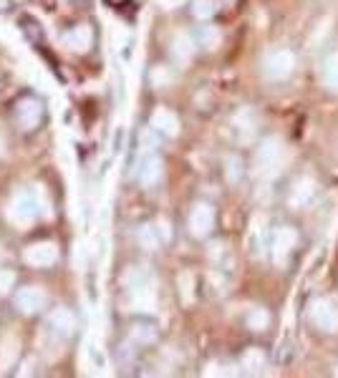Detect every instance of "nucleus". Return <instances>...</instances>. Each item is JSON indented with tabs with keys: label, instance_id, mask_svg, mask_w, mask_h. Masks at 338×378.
<instances>
[{
	"label": "nucleus",
	"instance_id": "f257e3e1",
	"mask_svg": "<svg viewBox=\"0 0 338 378\" xmlns=\"http://www.w3.org/2000/svg\"><path fill=\"white\" fill-rule=\"evenodd\" d=\"M41 212H43L41 192L36 187H25L10 199L6 214L13 225H30V222H36Z\"/></svg>",
	"mask_w": 338,
	"mask_h": 378
},
{
	"label": "nucleus",
	"instance_id": "f03ea898",
	"mask_svg": "<svg viewBox=\"0 0 338 378\" xmlns=\"http://www.w3.org/2000/svg\"><path fill=\"white\" fill-rule=\"evenodd\" d=\"M283 159H286V151H283V144L278 139H268L257 146L255 151V174L257 177H273L278 174V169L283 166Z\"/></svg>",
	"mask_w": 338,
	"mask_h": 378
},
{
	"label": "nucleus",
	"instance_id": "7ed1b4c3",
	"mask_svg": "<svg viewBox=\"0 0 338 378\" xmlns=\"http://www.w3.org/2000/svg\"><path fill=\"white\" fill-rule=\"evenodd\" d=\"M310 320L316 323V328L326 333L338 331V302L333 298H321L313 302L310 308Z\"/></svg>",
	"mask_w": 338,
	"mask_h": 378
},
{
	"label": "nucleus",
	"instance_id": "20e7f679",
	"mask_svg": "<svg viewBox=\"0 0 338 378\" xmlns=\"http://www.w3.org/2000/svg\"><path fill=\"white\" fill-rule=\"evenodd\" d=\"M41 119H43V106H41V101H36V98H21L18 104H15V121H18V126L23 129V131H33V129L41 124Z\"/></svg>",
	"mask_w": 338,
	"mask_h": 378
},
{
	"label": "nucleus",
	"instance_id": "39448f33",
	"mask_svg": "<svg viewBox=\"0 0 338 378\" xmlns=\"http://www.w3.org/2000/svg\"><path fill=\"white\" fill-rule=\"evenodd\" d=\"M293 68H295V56L291 51H286V48L271 53L268 60H265V74L271 76V78H275V81L288 78V76L293 74Z\"/></svg>",
	"mask_w": 338,
	"mask_h": 378
},
{
	"label": "nucleus",
	"instance_id": "423d86ee",
	"mask_svg": "<svg viewBox=\"0 0 338 378\" xmlns=\"http://www.w3.org/2000/svg\"><path fill=\"white\" fill-rule=\"evenodd\" d=\"M45 300H48V295H45L43 287L30 285L18 290V295H15V308L21 310V313H25V315H33V313L45 308Z\"/></svg>",
	"mask_w": 338,
	"mask_h": 378
},
{
	"label": "nucleus",
	"instance_id": "0eeeda50",
	"mask_svg": "<svg viewBox=\"0 0 338 378\" xmlns=\"http://www.w3.org/2000/svg\"><path fill=\"white\" fill-rule=\"evenodd\" d=\"M23 260L33 267H48L59 260V247L53 242H36L23 252Z\"/></svg>",
	"mask_w": 338,
	"mask_h": 378
},
{
	"label": "nucleus",
	"instance_id": "6e6552de",
	"mask_svg": "<svg viewBox=\"0 0 338 378\" xmlns=\"http://www.w3.org/2000/svg\"><path fill=\"white\" fill-rule=\"evenodd\" d=\"M295 230L291 227H278L275 234H273V257H275V263H286L288 255H291V249L295 247Z\"/></svg>",
	"mask_w": 338,
	"mask_h": 378
},
{
	"label": "nucleus",
	"instance_id": "1a4fd4ad",
	"mask_svg": "<svg viewBox=\"0 0 338 378\" xmlns=\"http://www.w3.org/2000/svg\"><path fill=\"white\" fill-rule=\"evenodd\" d=\"M212 225H215V212H212V207L197 204L195 210H192V214H189V230H192V234L204 237V234L212 230Z\"/></svg>",
	"mask_w": 338,
	"mask_h": 378
},
{
	"label": "nucleus",
	"instance_id": "9d476101",
	"mask_svg": "<svg viewBox=\"0 0 338 378\" xmlns=\"http://www.w3.org/2000/svg\"><path fill=\"white\" fill-rule=\"evenodd\" d=\"M63 43L71 48V51H89L91 43H94V30L89 25H74V28L68 30L66 36H63Z\"/></svg>",
	"mask_w": 338,
	"mask_h": 378
},
{
	"label": "nucleus",
	"instance_id": "9b49d317",
	"mask_svg": "<svg viewBox=\"0 0 338 378\" xmlns=\"http://www.w3.org/2000/svg\"><path fill=\"white\" fill-rule=\"evenodd\" d=\"M48 325H51L56 333L68 335V333H74L76 328V318L68 308H53L51 313H48Z\"/></svg>",
	"mask_w": 338,
	"mask_h": 378
},
{
	"label": "nucleus",
	"instance_id": "f8f14e48",
	"mask_svg": "<svg viewBox=\"0 0 338 378\" xmlns=\"http://www.w3.org/2000/svg\"><path fill=\"white\" fill-rule=\"evenodd\" d=\"M151 129H157L159 134H165V136H177L180 121H177V116H174L172 111L159 109V111H154V116H151Z\"/></svg>",
	"mask_w": 338,
	"mask_h": 378
},
{
	"label": "nucleus",
	"instance_id": "ddd939ff",
	"mask_svg": "<svg viewBox=\"0 0 338 378\" xmlns=\"http://www.w3.org/2000/svg\"><path fill=\"white\" fill-rule=\"evenodd\" d=\"M162 172H165V166H162V159L159 157H147L142 162V169H139V179H142V184H147V187H154L159 179H162Z\"/></svg>",
	"mask_w": 338,
	"mask_h": 378
},
{
	"label": "nucleus",
	"instance_id": "4468645a",
	"mask_svg": "<svg viewBox=\"0 0 338 378\" xmlns=\"http://www.w3.org/2000/svg\"><path fill=\"white\" fill-rule=\"evenodd\" d=\"M324 83L331 91H338V53L328 56V60H326V66H324Z\"/></svg>",
	"mask_w": 338,
	"mask_h": 378
},
{
	"label": "nucleus",
	"instance_id": "2eb2a0df",
	"mask_svg": "<svg viewBox=\"0 0 338 378\" xmlns=\"http://www.w3.org/2000/svg\"><path fill=\"white\" fill-rule=\"evenodd\" d=\"M313 187H316V184H313L310 179H301L298 181V187L293 189V194H291V202L293 204H306L310 197H313Z\"/></svg>",
	"mask_w": 338,
	"mask_h": 378
},
{
	"label": "nucleus",
	"instance_id": "dca6fc26",
	"mask_svg": "<svg viewBox=\"0 0 338 378\" xmlns=\"http://www.w3.org/2000/svg\"><path fill=\"white\" fill-rule=\"evenodd\" d=\"M248 325L250 328H253V331H263L265 325H268V313H265V310H253V313H250V318H248Z\"/></svg>",
	"mask_w": 338,
	"mask_h": 378
},
{
	"label": "nucleus",
	"instance_id": "f3484780",
	"mask_svg": "<svg viewBox=\"0 0 338 378\" xmlns=\"http://www.w3.org/2000/svg\"><path fill=\"white\" fill-rule=\"evenodd\" d=\"M192 10H195L197 18H210L215 13V5H212V0H197Z\"/></svg>",
	"mask_w": 338,
	"mask_h": 378
},
{
	"label": "nucleus",
	"instance_id": "a211bd4d",
	"mask_svg": "<svg viewBox=\"0 0 338 378\" xmlns=\"http://www.w3.org/2000/svg\"><path fill=\"white\" fill-rule=\"evenodd\" d=\"M245 368H250V370H255V368H260L263 366V353H257V351H250V353H245Z\"/></svg>",
	"mask_w": 338,
	"mask_h": 378
},
{
	"label": "nucleus",
	"instance_id": "6ab92c4d",
	"mask_svg": "<svg viewBox=\"0 0 338 378\" xmlns=\"http://www.w3.org/2000/svg\"><path fill=\"white\" fill-rule=\"evenodd\" d=\"M200 36L204 38V45H207V48H215V45H218V41H220L218 33H215V30H207V28H204Z\"/></svg>",
	"mask_w": 338,
	"mask_h": 378
},
{
	"label": "nucleus",
	"instance_id": "aec40b11",
	"mask_svg": "<svg viewBox=\"0 0 338 378\" xmlns=\"http://www.w3.org/2000/svg\"><path fill=\"white\" fill-rule=\"evenodd\" d=\"M10 282H13V272H8V270L0 272V290H8Z\"/></svg>",
	"mask_w": 338,
	"mask_h": 378
},
{
	"label": "nucleus",
	"instance_id": "412c9836",
	"mask_svg": "<svg viewBox=\"0 0 338 378\" xmlns=\"http://www.w3.org/2000/svg\"><path fill=\"white\" fill-rule=\"evenodd\" d=\"M10 5V0H0V10H3V8H8Z\"/></svg>",
	"mask_w": 338,
	"mask_h": 378
}]
</instances>
